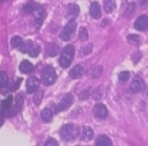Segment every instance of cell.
I'll list each match as a JSON object with an SVG mask.
<instances>
[{
	"mask_svg": "<svg viewBox=\"0 0 148 146\" xmlns=\"http://www.w3.org/2000/svg\"><path fill=\"white\" fill-rule=\"evenodd\" d=\"M80 128L74 124H65L59 130L60 137L64 141H73L77 137H79Z\"/></svg>",
	"mask_w": 148,
	"mask_h": 146,
	"instance_id": "obj_1",
	"label": "cell"
},
{
	"mask_svg": "<svg viewBox=\"0 0 148 146\" xmlns=\"http://www.w3.org/2000/svg\"><path fill=\"white\" fill-rule=\"evenodd\" d=\"M74 55H75V47L73 45H66L63 51L61 52V55H60L59 58V64L62 67L66 69L69 67V65L73 62V59H74Z\"/></svg>",
	"mask_w": 148,
	"mask_h": 146,
	"instance_id": "obj_2",
	"label": "cell"
},
{
	"mask_svg": "<svg viewBox=\"0 0 148 146\" xmlns=\"http://www.w3.org/2000/svg\"><path fill=\"white\" fill-rule=\"evenodd\" d=\"M57 79V74L54 67L51 66H46L45 69L42 71V82L46 86L51 85Z\"/></svg>",
	"mask_w": 148,
	"mask_h": 146,
	"instance_id": "obj_3",
	"label": "cell"
},
{
	"mask_svg": "<svg viewBox=\"0 0 148 146\" xmlns=\"http://www.w3.org/2000/svg\"><path fill=\"white\" fill-rule=\"evenodd\" d=\"M76 27H77V23H76V21L69 20V23L66 24L65 27H64V29H63V32H62L63 40H65V41L71 40V36H73V34H74L75 31H76Z\"/></svg>",
	"mask_w": 148,
	"mask_h": 146,
	"instance_id": "obj_4",
	"label": "cell"
},
{
	"mask_svg": "<svg viewBox=\"0 0 148 146\" xmlns=\"http://www.w3.org/2000/svg\"><path fill=\"white\" fill-rule=\"evenodd\" d=\"M73 101H74V97L71 94H66L64 97L62 98V100L60 101V103L57 106V112H62V110H65L69 107V106L73 104Z\"/></svg>",
	"mask_w": 148,
	"mask_h": 146,
	"instance_id": "obj_5",
	"label": "cell"
},
{
	"mask_svg": "<svg viewBox=\"0 0 148 146\" xmlns=\"http://www.w3.org/2000/svg\"><path fill=\"white\" fill-rule=\"evenodd\" d=\"M130 89L134 93L144 92V89H145V83H144V81H143L142 78L134 77V80L131 81V83H130Z\"/></svg>",
	"mask_w": 148,
	"mask_h": 146,
	"instance_id": "obj_6",
	"label": "cell"
},
{
	"mask_svg": "<svg viewBox=\"0 0 148 146\" xmlns=\"http://www.w3.org/2000/svg\"><path fill=\"white\" fill-rule=\"evenodd\" d=\"M79 137L82 141H90L94 138V130L88 126H83L79 130Z\"/></svg>",
	"mask_w": 148,
	"mask_h": 146,
	"instance_id": "obj_7",
	"label": "cell"
},
{
	"mask_svg": "<svg viewBox=\"0 0 148 146\" xmlns=\"http://www.w3.org/2000/svg\"><path fill=\"white\" fill-rule=\"evenodd\" d=\"M33 15H34L35 21H36V26L39 27L43 22V19H44V11H43V8L40 5L35 6L34 11H33Z\"/></svg>",
	"mask_w": 148,
	"mask_h": 146,
	"instance_id": "obj_8",
	"label": "cell"
},
{
	"mask_svg": "<svg viewBox=\"0 0 148 146\" xmlns=\"http://www.w3.org/2000/svg\"><path fill=\"white\" fill-rule=\"evenodd\" d=\"M148 27V16L141 15L134 22V29L138 31H145Z\"/></svg>",
	"mask_w": 148,
	"mask_h": 146,
	"instance_id": "obj_9",
	"label": "cell"
},
{
	"mask_svg": "<svg viewBox=\"0 0 148 146\" xmlns=\"http://www.w3.org/2000/svg\"><path fill=\"white\" fill-rule=\"evenodd\" d=\"M40 85V81L36 77H31L26 81V92L29 94H34Z\"/></svg>",
	"mask_w": 148,
	"mask_h": 146,
	"instance_id": "obj_10",
	"label": "cell"
},
{
	"mask_svg": "<svg viewBox=\"0 0 148 146\" xmlns=\"http://www.w3.org/2000/svg\"><path fill=\"white\" fill-rule=\"evenodd\" d=\"M23 101H24V99H23L22 95H17L16 96V102H15V105L12 107V109H10V114L9 116H15L17 115L18 112L22 109V105H23Z\"/></svg>",
	"mask_w": 148,
	"mask_h": 146,
	"instance_id": "obj_11",
	"label": "cell"
},
{
	"mask_svg": "<svg viewBox=\"0 0 148 146\" xmlns=\"http://www.w3.org/2000/svg\"><path fill=\"white\" fill-rule=\"evenodd\" d=\"M94 115L97 118H99V119H104V118H106L107 115H108V112H107L106 106L102 103L96 104V106L94 107Z\"/></svg>",
	"mask_w": 148,
	"mask_h": 146,
	"instance_id": "obj_12",
	"label": "cell"
},
{
	"mask_svg": "<svg viewBox=\"0 0 148 146\" xmlns=\"http://www.w3.org/2000/svg\"><path fill=\"white\" fill-rule=\"evenodd\" d=\"M80 13V8L79 5L75 4V3H71L66 6V16L67 18L74 20V18H76Z\"/></svg>",
	"mask_w": 148,
	"mask_h": 146,
	"instance_id": "obj_13",
	"label": "cell"
},
{
	"mask_svg": "<svg viewBox=\"0 0 148 146\" xmlns=\"http://www.w3.org/2000/svg\"><path fill=\"white\" fill-rule=\"evenodd\" d=\"M89 13H90L91 17L94 18V19H100L101 17V8H100V4L98 2H91L90 6H89Z\"/></svg>",
	"mask_w": 148,
	"mask_h": 146,
	"instance_id": "obj_14",
	"label": "cell"
},
{
	"mask_svg": "<svg viewBox=\"0 0 148 146\" xmlns=\"http://www.w3.org/2000/svg\"><path fill=\"white\" fill-rule=\"evenodd\" d=\"M84 74V69H83V66L81 64H78L76 65L75 67L71 69V72H69V77L71 79H79L82 75Z\"/></svg>",
	"mask_w": 148,
	"mask_h": 146,
	"instance_id": "obj_15",
	"label": "cell"
},
{
	"mask_svg": "<svg viewBox=\"0 0 148 146\" xmlns=\"http://www.w3.org/2000/svg\"><path fill=\"white\" fill-rule=\"evenodd\" d=\"M19 69L22 74H29V73L33 72V69H34V65H33L29 61L24 60L20 63Z\"/></svg>",
	"mask_w": 148,
	"mask_h": 146,
	"instance_id": "obj_16",
	"label": "cell"
},
{
	"mask_svg": "<svg viewBox=\"0 0 148 146\" xmlns=\"http://www.w3.org/2000/svg\"><path fill=\"white\" fill-rule=\"evenodd\" d=\"M96 145L97 146H110V145H112V141H111L107 136L101 135L97 138Z\"/></svg>",
	"mask_w": 148,
	"mask_h": 146,
	"instance_id": "obj_17",
	"label": "cell"
},
{
	"mask_svg": "<svg viewBox=\"0 0 148 146\" xmlns=\"http://www.w3.org/2000/svg\"><path fill=\"white\" fill-rule=\"evenodd\" d=\"M117 6L116 0H104V10L106 13H111Z\"/></svg>",
	"mask_w": 148,
	"mask_h": 146,
	"instance_id": "obj_18",
	"label": "cell"
},
{
	"mask_svg": "<svg viewBox=\"0 0 148 146\" xmlns=\"http://www.w3.org/2000/svg\"><path fill=\"white\" fill-rule=\"evenodd\" d=\"M40 117H41V119H42L44 122H51V118H53V114H51V109L49 108H44L41 112V114H40Z\"/></svg>",
	"mask_w": 148,
	"mask_h": 146,
	"instance_id": "obj_19",
	"label": "cell"
},
{
	"mask_svg": "<svg viewBox=\"0 0 148 146\" xmlns=\"http://www.w3.org/2000/svg\"><path fill=\"white\" fill-rule=\"evenodd\" d=\"M13 99H14L13 96L10 95L5 100H3L1 102V109H3V110H10L12 107V104H13Z\"/></svg>",
	"mask_w": 148,
	"mask_h": 146,
	"instance_id": "obj_20",
	"label": "cell"
},
{
	"mask_svg": "<svg viewBox=\"0 0 148 146\" xmlns=\"http://www.w3.org/2000/svg\"><path fill=\"white\" fill-rule=\"evenodd\" d=\"M22 43H23L22 38L19 37V36H14L11 39V45L14 49H20L21 45H22Z\"/></svg>",
	"mask_w": 148,
	"mask_h": 146,
	"instance_id": "obj_21",
	"label": "cell"
},
{
	"mask_svg": "<svg viewBox=\"0 0 148 146\" xmlns=\"http://www.w3.org/2000/svg\"><path fill=\"white\" fill-rule=\"evenodd\" d=\"M33 45H34V42L31 40H27L25 41V42L22 43V45H21V47H20V52L21 53H29V51H31V49L33 47Z\"/></svg>",
	"mask_w": 148,
	"mask_h": 146,
	"instance_id": "obj_22",
	"label": "cell"
},
{
	"mask_svg": "<svg viewBox=\"0 0 148 146\" xmlns=\"http://www.w3.org/2000/svg\"><path fill=\"white\" fill-rule=\"evenodd\" d=\"M42 98H43V92L42 90H36L34 93V97H33V101H34V103L36 105H39L41 103V101H42Z\"/></svg>",
	"mask_w": 148,
	"mask_h": 146,
	"instance_id": "obj_23",
	"label": "cell"
},
{
	"mask_svg": "<svg viewBox=\"0 0 148 146\" xmlns=\"http://www.w3.org/2000/svg\"><path fill=\"white\" fill-rule=\"evenodd\" d=\"M58 49H59V46H58L57 44H55V43H51V44L47 46V54H49L51 57H54V56L57 55Z\"/></svg>",
	"mask_w": 148,
	"mask_h": 146,
	"instance_id": "obj_24",
	"label": "cell"
},
{
	"mask_svg": "<svg viewBox=\"0 0 148 146\" xmlns=\"http://www.w3.org/2000/svg\"><path fill=\"white\" fill-rule=\"evenodd\" d=\"M9 84V77L8 74L4 72L0 73V88H3L4 86H6Z\"/></svg>",
	"mask_w": 148,
	"mask_h": 146,
	"instance_id": "obj_25",
	"label": "cell"
},
{
	"mask_svg": "<svg viewBox=\"0 0 148 146\" xmlns=\"http://www.w3.org/2000/svg\"><path fill=\"white\" fill-rule=\"evenodd\" d=\"M40 52H41V46H40L39 44L34 43L33 47H32L31 51L29 52V55L31 56V57H37L38 55L40 54Z\"/></svg>",
	"mask_w": 148,
	"mask_h": 146,
	"instance_id": "obj_26",
	"label": "cell"
},
{
	"mask_svg": "<svg viewBox=\"0 0 148 146\" xmlns=\"http://www.w3.org/2000/svg\"><path fill=\"white\" fill-rule=\"evenodd\" d=\"M127 40H128L129 43L134 44V45H139L141 43V38L139 36H137V35H129V36H127Z\"/></svg>",
	"mask_w": 148,
	"mask_h": 146,
	"instance_id": "obj_27",
	"label": "cell"
},
{
	"mask_svg": "<svg viewBox=\"0 0 148 146\" xmlns=\"http://www.w3.org/2000/svg\"><path fill=\"white\" fill-rule=\"evenodd\" d=\"M79 38L81 41H86L88 39V32L85 27H81L79 31Z\"/></svg>",
	"mask_w": 148,
	"mask_h": 146,
	"instance_id": "obj_28",
	"label": "cell"
},
{
	"mask_svg": "<svg viewBox=\"0 0 148 146\" xmlns=\"http://www.w3.org/2000/svg\"><path fill=\"white\" fill-rule=\"evenodd\" d=\"M36 5H37V4L35 2H33V1L26 3L25 5L23 6V12H24V13H33V11H34Z\"/></svg>",
	"mask_w": 148,
	"mask_h": 146,
	"instance_id": "obj_29",
	"label": "cell"
},
{
	"mask_svg": "<svg viewBox=\"0 0 148 146\" xmlns=\"http://www.w3.org/2000/svg\"><path fill=\"white\" fill-rule=\"evenodd\" d=\"M102 74V66H96L91 71V75L94 78H99Z\"/></svg>",
	"mask_w": 148,
	"mask_h": 146,
	"instance_id": "obj_30",
	"label": "cell"
},
{
	"mask_svg": "<svg viewBox=\"0 0 148 146\" xmlns=\"http://www.w3.org/2000/svg\"><path fill=\"white\" fill-rule=\"evenodd\" d=\"M91 49H92V44L89 43L87 45L82 46L81 47V55H88L89 53H91Z\"/></svg>",
	"mask_w": 148,
	"mask_h": 146,
	"instance_id": "obj_31",
	"label": "cell"
},
{
	"mask_svg": "<svg viewBox=\"0 0 148 146\" xmlns=\"http://www.w3.org/2000/svg\"><path fill=\"white\" fill-rule=\"evenodd\" d=\"M129 76H130L129 72H121L119 74V80L121 82H126L129 79Z\"/></svg>",
	"mask_w": 148,
	"mask_h": 146,
	"instance_id": "obj_32",
	"label": "cell"
},
{
	"mask_svg": "<svg viewBox=\"0 0 148 146\" xmlns=\"http://www.w3.org/2000/svg\"><path fill=\"white\" fill-rule=\"evenodd\" d=\"M102 87H98L96 90H95L94 93H92V96H94V98L96 99V100H99V99H101L102 98V96H103V94H102Z\"/></svg>",
	"mask_w": 148,
	"mask_h": 146,
	"instance_id": "obj_33",
	"label": "cell"
},
{
	"mask_svg": "<svg viewBox=\"0 0 148 146\" xmlns=\"http://www.w3.org/2000/svg\"><path fill=\"white\" fill-rule=\"evenodd\" d=\"M89 95H90V93H89V89H85V90H83V92L80 93L79 99H80V100H85V99H87V98L89 97Z\"/></svg>",
	"mask_w": 148,
	"mask_h": 146,
	"instance_id": "obj_34",
	"label": "cell"
},
{
	"mask_svg": "<svg viewBox=\"0 0 148 146\" xmlns=\"http://www.w3.org/2000/svg\"><path fill=\"white\" fill-rule=\"evenodd\" d=\"M44 146H58V142L55 139H49L44 143Z\"/></svg>",
	"mask_w": 148,
	"mask_h": 146,
	"instance_id": "obj_35",
	"label": "cell"
},
{
	"mask_svg": "<svg viewBox=\"0 0 148 146\" xmlns=\"http://www.w3.org/2000/svg\"><path fill=\"white\" fill-rule=\"evenodd\" d=\"M3 123V117L2 116H0V125Z\"/></svg>",
	"mask_w": 148,
	"mask_h": 146,
	"instance_id": "obj_36",
	"label": "cell"
},
{
	"mask_svg": "<svg viewBox=\"0 0 148 146\" xmlns=\"http://www.w3.org/2000/svg\"><path fill=\"white\" fill-rule=\"evenodd\" d=\"M139 2L141 3V4H144V3L146 2V0H139Z\"/></svg>",
	"mask_w": 148,
	"mask_h": 146,
	"instance_id": "obj_37",
	"label": "cell"
},
{
	"mask_svg": "<svg viewBox=\"0 0 148 146\" xmlns=\"http://www.w3.org/2000/svg\"><path fill=\"white\" fill-rule=\"evenodd\" d=\"M4 1H6V0H0V2H4Z\"/></svg>",
	"mask_w": 148,
	"mask_h": 146,
	"instance_id": "obj_38",
	"label": "cell"
},
{
	"mask_svg": "<svg viewBox=\"0 0 148 146\" xmlns=\"http://www.w3.org/2000/svg\"><path fill=\"white\" fill-rule=\"evenodd\" d=\"M147 96H148V93H147Z\"/></svg>",
	"mask_w": 148,
	"mask_h": 146,
	"instance_id": "obj_39",
	"label": "cell"
}]
</instances>
